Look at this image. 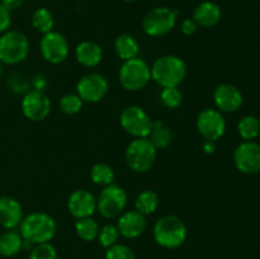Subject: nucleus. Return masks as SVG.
<instances>
[{
    "label": "nucleus",
    "mask_w": 260,
    "mask_h": 259,
    "mask_svg": "<svg viewBox=\"0 0 260 259\" xmlns=\"http://www.w3.org/2000/svg\"><path fill=\"white\" fill-rule=\"evenodd\" d=\"M187 226L177 216H164L154 225V239L165 249L179 248L187 240Z\"/></svg>",
    "instance_id": "nucleus-3"
},
{
    "label": "nucleus",
    "mask_w": 260,
    "mask_h": 259,
    "mask_svg": "<svg viewBox=\"0 0 260 259\" xmlns=\"http://www.w3.org/2000/svg\"><path fill=\"white\" fill-rule=\"evenodd\" d=\"M151 80V69L142 58L124 61L119 69V83L126 90L137 91L144 89Z\"/></svg>",
    "instance_id": "nucleus-6"
},
{
    "label": "nucleus",
    "mask_w": 260,
    "mask_h": 259,
    "mask_svg": "<svg viewBox=\"0 0 260 259\" xmlns=\"http://www.w3.org/2000/svg\"><path fill=\"white\" fill-rule=\"evenodd\" d=\"M119 122L124 131L136 139L149 137L154 127V121L150 118L146 111L137 106L126 107L121 112Z\"/></svg>",
    "instance_id": "nucleus-8"
},
{
    "label": "nucleus",
    "mask_w": 260,
    "mask_h": 259,
    "mask_svg": "<svg viewBox=\"0 0 260 259\" xmlns=\"http://www.w3.org/2000/svg\"><path fill=\"white\" fill-rule=\"evenodd\" d=\"M203 150H205L206 154H212L216 150V144L215 141H211V140H206L203 142Z\"/></svg>",
    "instance_id": "nucleus-37"
},
{
    "label": "nucleus",
    "mask_w": 260,
    "mask_h": 259,
    "mask_svg": "<svg viewBox=\"0 0 260 259\" xmlns=\"http://www.w3.org/2000/svg\"><path fill=\"white\" fill-rule=\"evenodd\" d=\"M22 112L30 121H43L51 112L50 98L40 89L29 90L22 99Z\"/></svg>",
    "instance_id": "nucleus-12"
},
{
    "label": "nucleus",
    "mask_w": 260,
    "mask_h": 259,
    "mask_svg": "<svg viewBox=\"0 0 260 259\" xmlns=\"http://www.w3.org/2000/svg\"><path fill=\"white\" fill-rule=\"evenodd\" d=\"M114 50L121 60L128 61L139 56L140 46L132 36L121 35L114 41Z\"/></svg>",
    "instance_id": "nucleus-21"
},
{
    "label": "nucleus",
    "mask_w": 260,
    "mask_h": 259,
    "mask_svg": "<svg viewBox=\"0 0 260 259\" xmlns=\"http://www.w3.org/2000/svg\"><path fill=\"white\" fill-rule=\"evenodd\" d=\"M187 75V65L180 57L165 55L156 58L151 66V79L162 88L178 86Z\"/></svg>",
    "instance_id": "nucleus-2"
},
{
    "label": "nucleus",
    "mask_w": 260,
    "mask_h": 259,
    "mask_svg": "<svg viewBox=\"0 0 260 259\" xmlns=\"http://www.w3.org/2000/svg\"><path fill=\"white\" fill-rule=\"evenodd\" d=\"M76 60L85 68H95L103 58V51L98 43L93 41H84L75 48Z\"/></svg>",
    "instance_id": "nucleus-20"
},
{
    "label": "nucleus",
    "mask_w": 260,
    "mask_h": 259,
    "mask_svg": "<svg viewBox=\"0 0 260 259\" xmlns=\"http://www.w3.org/2000/svg\"><path fill=\"white\" fill-rule=\"evenodd\" d=\"M106 259H136V255L129 246L117 243L107 249Z\"/></svg>",
    "instance_id": "nucleus-33"
},
{
    "label": "nucleus",
    "mask_w": 260,
    "mask_h": 259,
    "mask_svg": "<svg viewBox=\"0 0 260 259\" xmlns=\"http://www.w3.org/2000/svg\"><path fill=\"white\" fill-rule=\"evenodd\" d=\"M157 206H159V196L156 192L149 189L140 193L136 198V202H135L136 211H139L140 213L145 216L154 213L157 210Z\"/></svg>",
    "instance_id": "nucleus-23"
},
{
    "label": "nucleus",
    "mask_w": 260,
    "mask_h": 259,
    "mask_svg": "<svg viewBox=\"0 0 260 259\" xmlns=\"http://www.w3.org/2000/svg\"><path fill=\"white\" fill-rule=\"evenodd\" d=\"M75 231L81 240L93 241L98 238L99 225L91 217L79 218L75 223Z\"/></svg>",
    "instance_id": "nucleus-25"
},
{
    "label": "nucleus",
    "mask_w": 260,
    "mask_h": 259,
    "mask_svg": "<svg viewBox=\"0 0 260 259\" xmlns=\"http://www.w3.org/2000/svg\"><path fill=\"white\" fill-rule=\"evenodd\" d=\"M177 15V12L168 7L154 8L142 19V29L150 37H161L174 29Z\"/></svg>",
    "instance_id": "nucleus-7"
},
{
    "label": "nucleus",
    "mask_w": 260,
    "mask_h": 259,
    "mask_svg": "<svg viewBox=\"0 0 260 259\" xmlns=\"http://www.w3.org/2000/svg\"><path fill=\"white\" fill-rule=\"evenodd\" d=\"M222 17V10L220 5L213 2H202L193 10L192 19L197 23L198 27H213L220 22Z\"/></svg>",
    "instance_id": "nucleus-19"
},
{
    "label": "nucleus",
    "mask_w": 260,
    "mask_h": 259,
    "mask_svg": "<svg viewBox=\"0 0 260 259\" xmlns=\"http://www.w3.org/2000/svg\"><path fill=\"white\" fill-rule=\"evenodd\" d=\"M23 249V238L14 230H8L0 235V255L14 256Z\"/></svg>",
    "instance_id": "nucleus-22"
},
{
    "label": "nucleus",
    "mask_w": 260,
    "mask_h": 259,
    "mask_svg": "<svg viewBox=\"0 0 260 259\" xmlns=\"http://www.w3.org/2000/svg\"><path fill=\"white\" fill-rule=\"evenodd\" d=\"M243 94L233 84H220L213 91V102L220 112H235L243 106Z\"/></svg>",
    "instance_id": "nucleus-15"
},
{
    "label": "nucleus",
    "mask_w": 260,
    "mask_h": 259,
    "mask_svg": "<svg viewBox=\"0 0 260 259\" xmlns=\"http://www.w3.org/2000/svg\"><path fill=\"white\" fill-rule=\"evenodd\" d=\"M239 135L245 141H253L260 134V121L255 116H245L238 123Z\"/></svg>",
    "instance_id": "nucleus-26"
},
{
    "label": "nucleus",
    "mask_w": 260,
    "mask_h": 259,
    "mask_svg": "<svg viewBox=\"0 0 260 259\" xmlns=\"http://www.w3.org/2000/svg\"><path fill=\"white\" fill-rule=\"evenodd\" d=\"M10 24H12V14L7 8L0 4V35L9 30Z\"/></svg>",
    "instance_id": "nucleus-34"
},
{
    "label": "nucleus",
    "mask_w": 260,
    "mask_h": 259,
    "mask_svg": "<svg viewBox=\"0 0 260 259\" xmlns=\"http://www.w3.org/2000/svg\"><path fill=\"white\" fill-rule=\"evenodd\" d=\"M83 107V101L78 94H66L60 99V109L65 114H76Z\"/></svg>",
    "instance_id": "nucleus-31"
},
{
    "label": "nucleus",
    "mask_w": 260,
    "mask_h": 259,
    "mask_svg": "<svg viewBox=\"0 0 260 259\" xmlns=\"http://www.w3.org/2000/svg\"><path fill=\"white\" fill-rule=\"evenodd\" d=\"M156 154L157 149L147 137L135 139L126 149V163L134 172L145 173L152 168Z\"/></svg>",
    "instance_id": "nucleus-5"
},
{
    "label": "nucleus",
    "mask_w": 260,
    "mask_h": 259,
    "mask_svg": "<svg viewBox=\"0 0 260 259\" xmlns=\"http://www.w3.org/2000/svg\"><path fill=\"white\" fill-rule=\"evenodd\" d=\"M234 163L244 174L260 172V145L254 141H244L234 151Z\"/></svg>",
    "instance_id": "nucleus-13"
},
{
    "label": "nucleus",
    "mask_w": 260,
    "mask_h": 259,
    "mask_svg": "<svg viewBox=\"0 0 260 259\" xmlns=\"http://www.w3.org/2000/svg\"><path fill=\"white\" fill-rule=\"evenodd\" d=\"M40 47L43 58L51 63L63 62L69 56L68 40L63 35L53 30L43 35Z\"/></svg>",
    "instance_id": "nucleus-14"
},
{
    "label": "nucleus",
    "mask_w": 260,
    "mask_h": 259,
    "mask_svg": "<svg viewBox=\"0 0 260 259\" xmlns=\"http://www.w3.org/2000/svg\"><path fill=\"white\" fill-rule=\"evenodd\" d=\"M25 0H0V4L4 8H7L9 12H13V10H17L24 4Z\"/></svg>",
    "instance_id": "nucleus-36"
},
{
    "label": "nucleus",
    "mask_w": 260,
    "mask_h": 259,
    "mask_svg": "<svg viewBox=\"0 0 260 259\" xmlns=\"http://www.w3.org/2000/svg\"><path fill=\"white\" fill-rule=\"evenodd\" d=\"M149 140L156 149H165L172 142L173 134L169 127L162 124L161 122H154V127H152Z\"/></svg>",
    "instance_id": "nucleus-27"
},
{
    "label": "nucleus",
    "mask_w": 260,
    "mask_h": 259,
    "mask_svg": "<svg viewBox=\"0 0 260 259\" xmlns=\"http://www.w3.org/2000/svg\"><path fill=\"white\" fill-rule=\"evenodd\" d=\"M160 101L167 108H178L183 102V94L180 89H178V86L164 88L160 93Z\"/></svg>",
    "instance_id": "nucleus-29"
},
{
    "label": "nucleus",
    "mask_w": 260,
    "mask_h": 259,
    "mask_svg": "<svg viewBox=\"0 0 260 259\" xmlns=\"http://www.w3.org/2000/svg\"><path fill=\"white\" fill-rule=\"evenodd\" d=\"M29 259H58V254L52 244H37L30 250Z\"/></svg>",
    "instance_id": "nucleus-32"
},
{
    "label": "nucleus",
    "mask_w": 260,
    "mask_h": 259,
    "mask_svg": "<svg viewBox=\"0 0 260 259\" xmlns=\"http://www.w3.org/2000/svg\"><path fill=\"white\" fill-rule=\"evenodd\" d=\"M127 206V193L117 184H109L102 189L96 200V210L103 217L114 218L124 212Z\"/></svg>",
    "instance_id": "nucleus-9"
},
{
    "label": "nucleus",
    "mask_w": 260,
    "mask_h": 259,
    "mask_svg": "<svg viewBox=\"0 0 260 259\" xmlns=\"http://www.w3.org/2000/svg\"><path fill=\"white\" fill-rule=\"evenodd\" d=\"M123 2H126V3H134V2H136V0H123Z\"/></svg>",
    "instance_id": "nucleus-39"
},
{
    "label": "nucleus",
    "mask_w": 260,
    "mask_h": 259,
    "mask_svg": "<svg viewBox=\"0 0 260 259\" xmlns=\"http://www.w3.org/2000/svg\"><path fill=\"white\" fill-rule=\"evenodd\" d=\"M68 208L78 220L90 217L96 210V200L89 190L76 189L69 196Z\"/></svg>",
    "instance_id": "nucleus-16"
},
{
    "label": "nucleus",
    "mask_w": 260,
    "mask_h": 259,
    "mask_svg": "<svg viewBox=\"0 0 260 259\" xmlns=\"http://www.w3.org/2000/svg\"><path fill=\"white\" fill-rule=\"evenodd\" d=\"M119 230L117 226L112 225V223H108V225H104L103 228L99 230L98 234V239H99V243L103 248L108 249L111 246L116 245L117 241L119 239Z\"/></svg>",
    "instance_id": "nucleus-30"
},
{
    "label": "nucleus",
    "mask_w": 260,
    "mask_h": 259,
    "mask_svg": "<svg viewBox=\"0 0 260 259\" xmlns=\"http://www.w3.org/2000/svg\"><path fill=\"white\" fill-rule=\"evenodd\" d=\"M32 25L36 30H38L40 33H46L51 32L55 25V19H53V15L47 8H38L37 10H35L32 15Z\"/></svg>",
    "instance_id": "nucleus-24"
},
{
    "label": "nucleus",
    "mask_w": 260,
    "mask_h": 259,
    "mask_svg": "<svg viewBox=\"0 0 260 259\" xmlns=\"http://www.w3.org/2000/svg\"><path fill=\"white\" fill-rule=\"evenodd\" d=\"M108 81L103 75L96 73H90L84 75L78 81L76 90L78 95L83 102L88 103H96L102 101L108 93Z\"/></svg>",
    "instance_id": "nucleus-10"
},
{
    "label": "nucleus",
    "mask_w": 260,
    "mask_h": 259,
    "mask_svg": "<svg viewBox=\"0 0 260 259\" xmlns=\"http://www.w3.org/2000/svg\"><path fill=\"white\" fill-rule=\"evenodd\" d=\"M197 130L206 140L216 141L226 131V121L218 109L206 108L198 114Z\"/></svg>",
    "instance_id": "nucleus-11"
},
{
    "label": "nucleus",
    "mask_w": 260,
    "mask_h": 259,
    "mask_svg": "<svg viewBox=\"0 0 260 259\" xmlns=\"http://www.w3.org/2000/svg\"><path fill=\"white\" fill-rule=\"evenodd\" d=\"M19 234L32 245L50 243L56 234V222L48 213L36 211L20 221Z\"/></svg>",
    "instance_id": "nucleus-1"
},
{
    "label": "nucleus",
    "mask_w": 260,
    "mask_h": 259,
    "mask_svg": "<svg viewBox=\"0 0 260 259\" xmlns=\"http://www.w3.org/2000/svg\"><path fill=\"white\" fill-rule=\"evenodd\" d=\"M3 73H4V70H3V62H2V61H0V79H2Z\"/></svg>",
    "instance_id": "nucleus-38"
},
{
    "label": "nucleus",
    "mask_w": 260,
    "mask_h": 259,
    "mask_svg": "<svg viewBox=\"0 0 260 259\" xmlns=\"http://www.w3.org/2000/svg\"><path fill=\"white\" fill-rule=\"evenodd\" d=\"M146 217L145 215L140 213L139 211L131 210L122 213L118 218L119 234L126 239H136L144 234L146 230Z\"/></svg>",
    "instance_id": "nucleus-17"
},
{
    "label": "nucleus",
    "mask_w": 260,
    "mask_h": 259,
    "mask_svg": "<svg viewBox=\"0 0 260 259\" xmlns=\"http://www.w3.org/2000/svg\"><path fill=\"white\" fill-rule=\"evenodd\" d=\"M29 53V41L19 30H7L0 36V61L7 65H17Z\"/></svg>",
    "instance_id": "nucleus-4"
},
{
    "label": "nucleus",
    "mask_w": 260,
    "mask_h": 259,
    "mask_svg": "<svg viewBox=\"0 0 260 259\" xmlns=\"http://www.w3.org/2000/svg\"><path fill=\"white\" fill-rule=\"evenodd\" d=\"M198 29V25L197 23L194 22L193 19L188 18V19H184L182 22V32L187 36H192L194 35L196 30Z\"/></svg>",
    "instance_id": "nucleus-35"
},
{
    "label": "nucleus",
    "mask_w": 260,
    "mask_h": 259,
    "mask_svg": "<svg viewBox=\"0 0 260 259\" xmlns=\"http://www.w3.org/2000/svg\"><path fill=\"white\" fill-rule=\"evenodd\" d=\"M23 220V210L20 203L9 196L0 197V226L7 230H13L19 226Z\"/></svg>",
    "instance_id": "nucleus-18"
},
{
    "label": "nucleus",
    "mask_w": 260,
    "mask_h": 259,
    "mask_svg": "<svg viewBox=\"0 0 260 259\" xmlns=\"http://www.w3.org/2000/svg\"><path fill=\"white\" fill-rule=\"evenodd\" d=\"M90 178L95 184L99 185H109L114 180V172L112 167H109L106 163H98L94 165L90 170Z\"/></svg>",
    "instance_id": "nucleus-28"
}]
</instances>
